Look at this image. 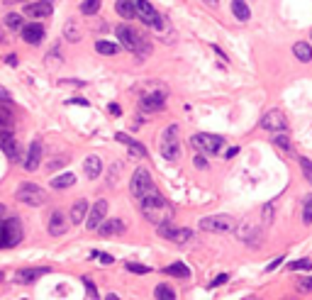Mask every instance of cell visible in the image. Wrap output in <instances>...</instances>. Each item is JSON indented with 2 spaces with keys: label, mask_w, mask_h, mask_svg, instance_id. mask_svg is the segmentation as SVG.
<instances>
[{
  "label": "cell",
  "mask_w": 312,
  "mask_h": 300,
  "mask_svg": "<svg viewBox=\"0 0 312 300\" xmlns=\"http://www.w3.org/2000/svg\"><path fill=\"white\" fill-rule=\"evenodd\" d=\"M120 174H122V164H112V169H110V186H115L120 181Z\"/></svg>",
  "instance_id": "40"
},
{
  "label": "cell",
  "mask_w": 312,
  "mask_h": 300,
  "mask_svg": "<svg viewBox=\"0 0 312 300\" xmlns=\"http://www.w3.org/2000/svg\"><path fill=\"white\" fill-rule=\"evenodd\" d=\"M161 157L166 161H176L181 157V146L178 139H161Z\"/></svg>",
  "instance_id": "21"
},
{
  "label": "cell",
  "mask_w": 312,
  "mask_h": 300,
  "mask_svg": "<svg viewBox=\"0 0 312 300\" xmlns=\"http://www.w3.org/2000/svg\"><path fill=\"white\" fill-rule=\"evenodd\" d=\"M0 146H3L5 157H10L13 161H17V159L22 157V152H20V144H17V139H15L13 134H3V137H0Z\"/></svg>",
  "instance_id": "15"
},
{
  "label": "cell",
  "mask_w": 312,
  "mask_h": 300,
  "mask_svg": "<svg viewBox=\"0 0 312 300\" xmlns=\"http://www.w3.org/2000/svg\"><path fill=\"white\" fill-rule=\"evenodd\" d=\"M61 164H66V159H56V161H52V164H49V171H54V169H56V166H61Z\"/></svg>",
  "instance_id": "51"
},
{
  "label": "cell",
  "mask_w": 312,
  "mask_h": 300,
  "mask_svg": "<svg viewBox=\"0 0 312 300\" xmlns=\"http://www.w3.org/2000/svg\"><path fill=\"white\" fill-rule=\"evenodd\" d=\"M0 281H3V276H0Z\"/></svg>",
  "instance_id": "57"
},
{
  "label": "cell",
  "mask_w": 312,
  "mask_h": 300,
  "mask_svg": "<svg viewBox=\"0 0 312 300\" xmlns=\"http://www.w3.org/2000/svg\"><path fill=\"white\" fill-rule=\"evenodd\" d=\"M3 134H13V115H10V110L0 105V137Z\"/></svg>",
  "instance_id": "27"
},
{
  "label": "cell",
  "mask_w": 312,
  "mask_h": 300,
  "mask_svg": "<svg viewBox=\"0 0 312 300\" xmlns=\"http://www.w3.org/2000/svg\"><path fill=\"white\" fill-rule=\"evenodd\" d=\"M191 146L195 149V152L217 154L220 149L225 146V137H220V134H208V132H200V134H193V137H191Z\"/></svg>",
  "instance_id": "7"
},
{
  "label": "cell",
  "mask_w": 312,
  "mask_h": 300,
  "mask_svg": "<svg viewBox=\"0 0 312 300\" xmlns=\"http://www.w3.org/2000/svg\"><path fill=\"white\" fill-rule=\"evenodd\" d=\"M271 212H273V208H271V205H263V225H268V222L273 220Z\"/></svg>",
  "instance_id": "44"
},
{
  "label": "cell",
  "mask_w": 312,
  "mask_h": 300,
  "mask_svg": "<svg viewBox=\"0 0 312 300\" xmlns=\"http://www.w3.org/2000/svg\"><path fill=\"white\" fill-rule=\"evenodd\" d=\"M39 161H42V141L37 139V141H32L30 152H27V159L22 161V166H25V171H35L39 166Z\"/></svg>",
  "instance_id": "16"
},
{
  "label": "cell",
  "mask_w": 312,
  "mask_h": 300,
  "mask_svg": "<svg viewBox=\"0 0 312 300\" xmlns=\"http://www.w3.org/2000/svg\"><path fill=\"white\" fill-rule=\"evenodd\" d=\"M110 112H112V115H120L122 110H120V105H115V103H112V105H110Z\"/></svg>",
  "instance_id": "54"
},
{
  "label": "cell",
  "mask_w": 312,
  "mask_h": 300,
  "mask_svg": "<svg viewBox=\"0 0 312 300\" xmlns=\"http://www.w3.org/2000/svg\"><path fill=\"white\" fill-rule=\"evenodd\" d=\"M227 278H229L227 273H222V276H217V278H215V281L210 283V288H215V285H222V283H227Z\"/></svg>",
  "instance_id": "46"
},
{
  "label": "cell",
  "mask_w": 312,
  "mask_h": 300,
  "mask_svg": "<svg viewBox=\"0 0 312 300\" xmlns=\"http://www.w3.org/2000/svg\"><path fill=\"white\" fill-rule=\"evenodd\" d=\"M95 259H100L103 264H112V256H110V254H100V251H98V254H95Z\"/></svg>",
  "instance_id": "48"
},
{
  "label": "cell",
  "mask_w": 312,
  "mask_h": 300,
  "mask_svg": "<svg viewBox=\"0 0 312 300\" xmlns=\"http://www.w3.org/2000/svg\"><path fill=\"white\" fill-rule=\"evenodd\" d=\"M86 212H88V203H86V200H76V203H73V208H71V217H69V222H71V225L83 222V220H86Z\"/></svg>",
  "instance_id": "23"
},
{
  "label": "cell",
  "mask_w": 312,
  "mask_h": 300,
  "mask_svg": "<svg viewBox=\"0 0 312 300\" xmlns=\"http://www.w3.org/2000/svg\"><path fill=\"white\" fill-rule=\"evenodd\" d=\"M302 222H305V225H312V198L305 200V208H302Z\"/></svg>",
  "instance_id": "39"
},
{
  "label": "cell",
  "mask_w": 312,
  "mask_h": 300,
  "mask_svg": "<svg viewBox=\"0 0 312 300\" xmlns=\"http://www.w3.org/2000/svg\"><path fill=\"white\" fill-rule=\"evenodd\" d=\"M261 127L266 132H285L288 129V117L280 112V110H268L263 117H261Z\"/></svg>",
  "instance_id": "9"
},
{
  "label": "cell",
  "mask_w": 312,
  "mask_h": 300,
  "mask_svg": "<svg viewBox=\"0 0 312 300\" xmlns=\"http://www.w3.org/2000/svg\"><path fill=\"white\" fill-rule=\"evenodd\" d=\"M64 35H66V39H69V42H81V30H78L76 20H69V22H66Z\"/></svg>",
  "instance_id": "34"
},
{
  "label": "cell",
  "mask_w": 312,
  "mask_h": 300,
  "mask_svg": "<svg viewBox=\"0 0 312 300\" xmlns=\"http://www.w3.org/2000/svg\"><path fill=\"white\" fill-rule=\"evenodd\" d=\"M73 183H76V176H73L71 171H66V174H59V176H54V178H52V188H56V191L71 188Z\"/></svg>",
  "instance_id": "25"
},
{
  "label": "cell",
  "mask_w": 312,
  "mask_h": 300,
  "mask_svg": "<svg viewBox=\"0 0 312 300\" xmlns=\"http://www.w3.org/2000/svg\"><path fill=\"white\" fill-rule=\"evenodd\" d=\"M156 229H159V234H161L164 239H169V242H173V244H186V242L193 239V232H191V229H186V227H183V229H173L171 222L156 227Z\"/></svg>",
  "instance_id": "10"
},
{
  "label": "cell",
  "mask_w": 312,
  "mask_h": 300,
  "mask_svg": "<svg viewBox=\"0 0 312 300\" xmlns=\"http://www.w3.org/2000/svg\"><path fill=\"white\" fill-rule=\"evenodd\" d=\"M154 298L156 300H176V290L169 285H156L154 288Z\"/></svg>",
  "instance_id": "33"
},
{
  "label": "cell",
  "mask_w": 312,
  "mask_h": 300,
  "mask_svg": "<svg viewBox=\"0 0 312 300\" xmlns=\"http://www.w3.org/2000/svg\"><path fill=\"white\" fill-rule=\"evenodd\" d=\"M95 52H98V54H105V56H112V54H117V52H120V44L100 39V42H95Z\"/></svg>",
  "instance_id": "29"
},
{
  "label": "cell",
  "mask_w": 312,
  "mask_h": 300,
  "mask_svg": "<svg viewBox=\"0 0 312 300\" xmlns=\"http://www.w3.org/2000/svg\"><path fill=\"white\" fill-rule=\"evenodd\" d=\"M5 27H8L10 32H17V30H22V18H20V15H13V13H10V15L5 18Z\"/></svg>",
  "instance_id": "36"
},
{
  "label": "cell",
  "mask_w": 312,
  "mask_h": 300,
  "mask_svg": "<svg viewBox=\"0 0 312 300\" xmlns=\"http://www.w3.org/2000/svg\"><path fill=\"white\" fill-rule=\"evenodd\" d=\"M293 54H295V59L302 61V64H310V61H312V47H310L307 42H297V44L293 47Z\"/></svg>",
  "instance_id": "24"
},
{
  "label": "cell",
  "mask_w": 312,
  "mask_h": 300,
  "mask_svg": "<svg viewBox=\"0 0 312 300\" xmlns=\"http://www.w3.org/2000/svg\"><path fill=\"white\" fill-rule=\"evenodd\" d=\"M22 39H25L27 44L37 47V44L44 39V27H42V25H37V22H32V25L22 27Z\"/></svg>",
  "instance_id": "17"
},
{
  "label": "cell",
  "mask_w": 312,
  "mask_h": 300,
  "mask_svg": "<svg viewBox=\"0 0 312 300\" xmlns=\"http://www.w3.org/2000/svg\"><path fill=\"white\" fill-rule=\"evenodd\" d=\"M69 103H76V105H88V100H83V98H73V100H69Z\"/></svg>",
  "instance_id": "53"
},
{
  "label": "cell",
  "mask_w": 312,
  "mask_h": 300,
  "mask_svg": "<svg viewBox=\"0 0 312 300\" xmlns=\"http://www.w3.org/2000/svg\"><path fill=\"white\" fill-rule=\"evenodd\" d=\"M115 10H117V15L124 18V20H132V18H134V3H132V0H117V3H115Z\"/></svg>",
  "instance_id": "28"
},
{
  "label": "cell",
  "mask_w": 312,
  "mask_h": 300,
  "mask_svg": "<svg viewBox=\"0 0 312 300\" xmlns=\"http://www.w3.org/2000/svg\"><path fill=\"white\" fill-rule=\"evenodd\" d=\"M69 217L61 212V210H54L52 215H49V220H47V229H49V234H54V237H59V234H64L66 229H69Z\"/></svg>",
  "instance_id": "13"
},
{
  "label": "cell",
  "mask_w": 312,
  "mask_h": 300,
  "mask_svg": "<svg viewBox=\"0 0 312 300\" xmlns=\"http://www.w3.org/2000/svg\"><path fill=\"white\" fill-rule=\"evenodd\" d=\"M52 13H54V8H52L49 0H37V3L25 5V15H27V18H35V20H39V18H49Z\"/></svg>",
  "instance_id": "14"
},
{
  "label": "cell",
  "mask_w": 312,
  "mask_h": 300,
  "mask_svg": "<svg viewBox=\"0 0 312 300\" xmlns=\"http://www.w3.org/2000/svg\"><path fill=\"white\" fill-rule=\"evenodd\" d=\"M8 3H22V0H8Z\"/></svg>",
  "instance_id": "56"
},
{
  "label": "cell",
  "mask_w": 312,
  "mask_h": 300,
  "mask_svg": "<svg viewBox=\"0 0 312 300\" xmlns=\"http://www.w3.org/2000/svg\"><path fill=\"white\" fill-rule=\"evenodd\" d=\"M273 144L278 146V149H283L285 154H290V149H293V144H290V139H288V134H283V132H273Z\"/></svg>",
  "instance_id": "32"
},
{
  "label": "cell",
  "mask_w": 312,
  "mask_h": 300,
  "mask_svg": "<svg viewBox=\"0 0 312 300\" xmlns=\"http://www.w3.org/2000/svg\"><path fill=\"white\" fill-rule=\"evenodd\" d=\"M100 10V0H83L81 3V13L83 15H95Z\"/></svg>",
  "instance_id": "35"
},
{
  "label": "cell",
  "mask_w": 312,
  "mask_h": 300,
  "mask_svg": "<svg viewBox=\"0 0 312 300\" xmlns=\"http://www.w3.org/2000/svg\"><path fill=\"white\" fill-rule=\"evenodd\" d=\"M105 217H107V200H98V203L86 212V220H83V222H86L88 229H98V225H100Z\"/></svg>",
  "instance_id": "11"
},
{
  "label": "cell",
  "mask_w": 312,
  "mask_h": 300,
  "mask_svg": "<svg viewBox=\"0 0 312 300\" xmlns=\"http://www.w3.org/2000/svg\"><path fill=\"white\" fill-rule=\"evenodd\" d=\"M232 13H234V18L239 22H246L251 18V10H249V5L244 3V0H232Z\"/></svg>",
  "instance_id": "26"
},
{
  "label": "cell",
  "mask_w": 312,
  "mask_h": 300,
  "mask_svg": "<svg viewBox=\"0 0 312 300\" xmlns=\"http://www.w3.org/2000/svg\"><path fill=\"white\" fill-rule=\"evenodd\" d=\"M239 232H242V234H239V239H242V242H246L249 247H261V237H259V234H261V229H259V227H251V225L246 222V225H242V229H239Z\"/></svg>",
  "instance_id": "20"
},
{
  "label": "cell",
  "mask_w": 312,
  "mask_h": 300,
  "mask_svg": "<svg viewBox=\"0 0 312 300\" xmlns=\"http://www.w3.org/2000/svg\"><path fill=\"white\" fill-rule=\"evenodd\" d=\"M200 229L203 232H215V234H229L237 229V222L232 215H210L200 220Z\"/></svg>",
  "instance_id": "5"
},
{
  "label": "cell",
  "mask_w": 312,
  "mask_h": 300,
  "mask_svg": "<svg viewBox=\"0 0 312 300\" xmlns=\"http://www.w3.org/2000/svg\"><path fill=\"white\" fill-rule=\"evenodd\" d=\"M280 264H283V259H276V261H271V264L266 266V271H273V268H278Z\"/></svg>",
  "instance_id": "50"
},
{
  "label": "cell",
  "mask_w": 312,
  "mask_h": 300,
  "mask_svg": "<svg viewBox=\"0 0 312 300\" xmlns=\"http://www.w3.org/2000/svg\"><path fill=\"white\" fill-rule=\"evenodd\" d=\"M127 271H132L137 276H144V273H149V266H144V264H127Z\"/></svg>",
  "instance_id": "41"
},
{
  "label": "cell",
  "mask_w": 312,
  "mask_h": 300,
  "mask_svg": "<svg viewBox=\"0 0 312 300\" xmlns=\"http://www.w3.org/2000/svg\"><path fill=\"white\" fill-rule=\"evenodd\" d=\"M288 268H290V271H310V268H312V261H310V259L290 261V264H288Z\"/></svg>",
  "instance_id": "37"
},
{
  "label": "cell",
  "mask_w": 312,
  "mask_h": 300,
  "mask_svg": "<svg viewBox=\"0 0 312 300\" xmlns=\"http://www.w3.org/2000/svg\"><path fill=\"white\" fill-rule=\"evenodd\" d=\"M44 273H49V268H25V271H20V281L22 283H30V281H37Z\"/></svg>",
  "instance_id": "31"
},
{
  "label": "cell",
  "mask_w": 312,
  "mask_h": 300,
  "mask_svg": "<svg viewBox=\"0 0 312 300\" xmlns=\"http://www.w3.org/2000/svg\"><path fill=\"white\" fill-rule=\"evenodd\" d=\"M151 191H156V186H154L149 171L146 169H137L134 176H132V181H129V193L134 195V200H139V198L149 195Z\"/></svg>",
  "instance_id": "8"
},
{
  "label": "cell",
  "mask_w": 312,
  "mask_h": 300,
  "mask_svg": "<svg viewBox=\"0 0 312 300\" xmlns=\"http://www.w3.org/2000/svg\"><path fill=\"white\" fill-rule=\"evenodd\" d=\"M0 42H5V32L3 30H0Z\"/></svg>",
  "instance_id": "55"
},
{
  "label": "cell",
  "mask_w": 312,
  "mask_h": 300,
  "mask_svg": "<svg viewBox=\"0 0 312 300\" xmlns=\"http://www.w3.org/2000/svg\"><path fill=\"white\" fill-rule=\"evenodd\" d=\"M203 3H205L208 8H217V5H220V0H203Z\"/></svg>",
  "instance_id": "52"
},
{
  "label": "cell",
  "mask_w": 312,
  "mask_h": 300,
  "mask_svg": "<svg viewBox=\"0 0 312 300\" xmlns=\"http://www.w3.org/2000/svg\"><path fill=\"white\" fill-rule=\"evenodd\" d=\"M10 100H13L10 90H8V88H3V86H0V103H10Z\"/></svg>",
  "instance_id": "43"
},
{
  "label": "cell",
  "mask_w": 312,
  "mask_h": 300,
  "mask_svg": "<svg viewBox=\"0 0 312 300\" xmlns=\"http://www.w3.org/2000/svg\"><path fill=\"white\" fill-rule=\"evenodd\" d=\"M300 169H302V176L307 178V183H312V161L300 157Z\"/></svg>",
  "instance_id": "38"
},
{
  "label": "cell",
  "mask_w": 312,
  "mask_h": 300,
  "mask_svg": "<svg viewBox=\"0 0 312 300\" xmlns=\"http://www.w3.org/2000/svg\"><path fill=\"white\" fill-rule=\"evenodd\" d=\"M115 137H117V141L127 144V149H129V154H132L134 159H144V157H146V149H144V146H141L139 141H134L132 137H127L124 132H117Z\"/></svg>",
  "instance_id": "18"
},
{
  "label": "cell",
  "mask_w": 312,
  "mask_h": 300,
  "mask_svg": "<svg viewBox=\"0 0 312 300\" xmlns=\"http://www.w3.org/2000/svg\"><path fill=\"white\" fill-rule=\"evenodd\" d=\"M15 198L22 203V205H30V208H39L47 203V191L39 188L37 183H22L17 191H15Z\"/></svg>",
  "instance_id": "4"
},
{
  "label": "cell",
  "mask_w": 312,
  "mask_h": 300,
  "mask_svg": "<svg viewBox=\"0 0 312 300\" xmlns=\"http://www.w3.org/2000/svg\"><path fill=\"white\" fill-rule=\"evenodd\" d=\"M22 222L20 217H15L13 212H8V208L0 205V249H10L17 247L22 242Z\"/></svg>",
  "instance_id": "2"
},
{
  "label": "cell",
  "mask_w": 312,
  "mask_h": 300,
  "mask_svg": "<svg viewBox=\"0 0 312 300\" xmlns=\"http://www.w3.org/2000/svg\"><path fill=\"white\" fill-rule=\"evenodd\" d=\"M137 203H139V208H141V215H144L151 225L161 227V225L173 222V215H176V212H173V205H171L159 191H151L149 195L139 198Z\"/></svg>",
  "instance_id": "1"
},
{
  "label": "cell",
  "mask_w": 312,
  "mask_h": 300,
  "mask_svg": "<svg viewBox=\"0 0 312 300\" xmlns=\"http://www.w3.org/2000/svg\"><path fill=\"white\" fill-rule=\"evenodd\" d=\"M193 164H195L198 169H208V164H205V159H203V157H193Z\"/></svg>",
  "instance_id": "47"
},
{
  "label": "cell",
  "mask_w": 312,
  "mask_h": 300,
  "mask_svg": "<svg viewBox=\"0 0 312 300\" xmlns=\"http://www.w3.org/2000/svg\"><path fill=\"white\" fill-rule=\"evenodd\" d=\"M139 105H141V110H146V112H154V110H161L164 105H166V90H159V93H144L141 98H139Z\"/></svg>",
  "instance_id": "12"
},
{
  "label": "cell",
  "mask_w": 312,
  "mask_h": 300,
  "mask_svg": "<svg viewBox=\"0 0 312 300\" xmlns=\"http://www.w3.org/2000/svg\"><path fill=\"white\" fill-rule=\"evenodd\" d=\"M117 39L122 42V47H124L127 52H132V54L139 56V59H144V56L149 54V42H146V37L139 35L137 30H132L129 25H120V27H117Z\"/></svg>",
  "instance_id": "3"
},
{
  "label": "cell",
  "mask_w": 312,
  "mask_h": 300,
  "mask_svg": "<svg viewBox=\"0 0 312 300\" xmlns=\"http://www.w3.org/2000/svg\"><path fill=\"white\" fill-rule=\"evenodd\" d=\"M83 171H86V176H88V178H98V176H100V171H103V161H100V157H88V159L83 161Z\"/></svg>",
  "instance_id": "22"
},
{
  "label": "cell",
  "mask_w": 312,
  "mask_h": 300,
  "mask_svg": "<svg viewBox=\"0 0 312 300\" xmlns=\"http://www.w3.org/2000/svg\"><path fill=\"white\" fill-rule=\"evenodd\" d=\"M127 229V225L122 222V220H103L100 225H98V232L103 234V237H112V234H122Z\"/></svg>",
  "instance_id": "19"
},
{
  "label": "cell",
  "mask_w": 312,
  "mask_h": 300,
  "mask_svg": "<svg viewBox=\"0 0 312 300\" xmlns=\"http://www.w3.org/2000/svg\"><path fill=\"white\" fill-rule=\"evenodd\" d=\"M300 290H302V293H305V290H312V276L300 281Z\"/></svg>",
  "instance_id": "45"
},
{
  "label": "cell",
  "mask_w": 312,
  "mask_h": 300,
  "mask_svg": "<svg viewBox=\"0 0 312 300\" xmlns=\"http://www.w3.org/2000/svg\"><path fill=\"white\" fill-rule=\"evenodd\" d=\"M83 283H86V290H88V298H98V290H95V285H93V281H88V278H83Z\"/></svg>",
  "instance_id": "42"
},
{
  "label": "cell",
  "mask_w": 312,
  "mask_h": 300,
  "mask_svg": "<svg viewBox=\"0 0 312 300\" xmlns=\"http://www.w3.org/2000/svg\"><path fill=\"white\" fill-rule=\"evenodd\" d=\"M5 64H8V66H17V56H15V54H8V56H5Z\"/></svg>",
  "instance_id": "49"
},
{
  "label": "cell",
  "mask_w": 312,
  "mask_h": 300,
  "mask_svg": "<svg viewBox=\"0 0 312 300\" xmlns=\"http://www.w3.org/2000/svg\"><path fill=\"white\" fill-rule=\"evenodd\" d=\"M132 3H134V18H139L144 25H149L154 30L164 27V18L156 13V8L149 3V0H132Z\"/></svg>",
  "instance_id": "6"
},
{
  "label": "cell",
  "mask_w": 312,
  "mask_h": 300,
  "mask_svg": "<svg viewBox=\"0 0 312 300\" xmlns=\"http://www.w3.org/2000/svg\"><path fill=\"white\" fill-rule=\"evenodd\" d=\"M164 273L176 276V278H188V276H191V271H188V266H186V264H171V266H166V268H164Z\"/></svg>",
  "instance_id": "30"
}]
</instances>
